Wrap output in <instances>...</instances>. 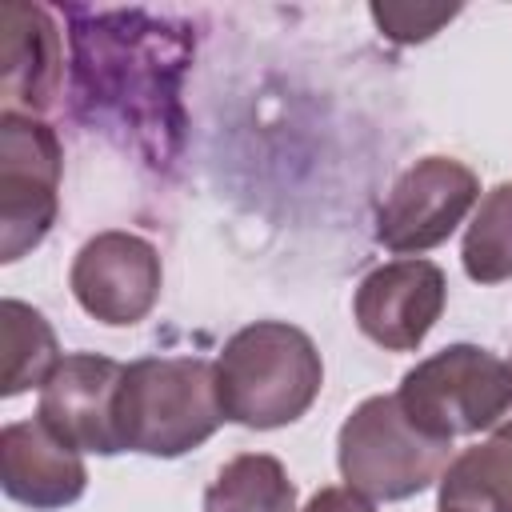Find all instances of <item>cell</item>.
Listing matches in <instances>:
<instances>
[{"label":"cell","instance_id":"6da1fadb","mask_svg":"<svg viewBox=\"0 0 512 512\" xmlns=\"http://www.w3.org/2000/svg\"><path fill=\"white\" fill-rule=\"evenodd\" d=\"M72 112L140 152L168 164L180 144V84L196 36L144 8H68Z\"/></svg>","mask_w":512,"mask_h":512},{"label":"cell","instance_id":"7a4b0ae2","mask_svg":"<svg viewBox=\"0 0 512 512\" xmlns=\"http://www.w3.org/2000/svg\"><path fill=\"white\" fill-rule=\"evenodd\" d=\"M324 384L312 336L288 320H256L228 336L216 356L224 420L268 432L300 420Z\"/></svg>","mask_w":512,"mask_h":512},{"label":"cell","instance_id":"3957f363","mask_svg":"<svg viewBox=\"0 0 512 512\" xmlns=\"http://www.w3.org/2000/svg\"><path fill=\"white\" fill-rule=\"evenodd\" d=\"M120 448L176 460L224 424L216 364L200 356H140L124 364L120 384Z\"/></svg>","mask_w":512,"mask_h":512},{"label":"cell","instance_id":"277c9868","mask_svg":"<svg viewBox=\"0 0 512 512\" xmlns=\"http://www.w3.org/2000/svg\"><path fill=\"white\" fill-rule=\"evenodd\" d=\"M336 464L352 492L368 496L372 504H392L440 484L452 464V440H436L416 428L396 392L368 396L340 424Z\"/></svg>","mask_w":512,"mask_h":512},{"label":"cell","instance_id":"5b68a950","mask_svg":"<svg viewBox=\"0 0 512 512\" xmlns=\"http://www.w3.org/2000/svg\"><path fill=\"white\" fill-rule=\"evenodd\" d=\"M396 400L436 440L496 432L512 408V368L480 344H448L404 372Z\"/></svg>","mask_w":512,"mask_h":512},{"label":"cell","instance_id":"8992f818","mask_svg":"<svg viewBox=\"0 0 512 512\" xmlns=\"http://www.w3.org/2000/svg\"><path fill=\"white\" fill-rule=\"evenodd\" d=\"M64 148L40 116H0V260L16 264L56 224Z\"/></svg>","mask_w":512,"mask_h":512},{"label":"cell","instance_id":"52a82bcc","mask_svg":"<svg viewBox=\"0 0 512 512\" xmlns=\"http://www.w3.org/2000/svg\"><path fill=\"white\" fill-rule=\"evenodd\" d=\"M480 204L476 172L456 156H424L396 176L376 208V240L388 252L420 256L444 244Z\"/></svg>","mask_w":512,"mask_h":512},{"label":"cell","instance_id":"ba28073f","mask_svg":"<svg viewBox=\"0 0 512 512\" xmlns=\"http://www.w3.org/2000/svg\"><path fill=\"white\" fill-rule=\"evenodd\" d=\"M68 284L76 304L92 320L108 328H128L156 308L164 288V264L152 240L124 228H108L80 244Z\"/></svg>","mask_w":512,"mask_h":512},{"label":"cell","instance_id":"9c48e42d","mask_svg":"<svg viewBox=\"0 0 512 512\" xmlns=\"http://www.w3.org/2000/svg\"><path fill=\"white\" fill-rule=\"evenodd\" d=\"M444 300H448L444 272L432 260L400 256L372 268L360 280L352 296V316L372 344L388 352H416L424 336L436 328Z\"/></svg>","mask_w":512,"mask_h":512},{"label":"cell","instance_id":"30bf717a","mask_svg":"<svg viewBox=\"0 0 512 512\" xmlns=\"http://www.w3.org/2000/svg\"><path fill=\"white\" fill-rule=\"evenodd\" d=\"M120 384H124L120 360L100 356V352H72L60 360V368L40 388L36 416L72 448L116 456L124 452L120 424H116Z\"/></svg>","mask_w":512,"mask_h":512},{"label":"cell","instance_id":"8fae6325","mask_svg":"<svg viewBox=\"0 0 512 512\" xmlns=\"http://www.w3.org/2000/svg\"><path fill=\"white\" fill-rule=\"evenodd\" d=\"M64 84L60 24L44 4H0V92L4 112L40 116L56 104Z\"/></svg>","mask_w":512,"mask_h":512},{"label":"cell","instance_id":"7c38bea8","mask_svg":"<svg viewBox=\"0 0 512 512\" xmlns=\"http://www.w3.org/2000/svg\"><path fill=\"white\" fill-rule=\"evenodd\" d=\"M0 484L16 504L32 512H56L84 496L88 468L80 460V448H72L40 416H32L4 424L0 432Z\"/></svg>","mask_w":512,"mask_h":512},{"label":"cell","instance_id":"4fadbf2b","mask_svg":"<svg viewBox=\"0 0 512 512\" xmlns=\"http://www.w3.org/2000/svg\"><path fill=\"white\" fill-rule=\"evenodd\" d=\"M440 508L452 512H512V432H492L488 440L452 456L440 476Z\"/></svg>","mask_w":512,"mask_h":512},{"label":"cell","instance_id":"5bb4252c","mask_svg":"<svg viewBox=\"0 0 512 512\" xmlns=\"http://www.w3.org/2000/svg\"><path fill=\"white\" fill-rule=\"evenodd\" d=\"M204 512H300L296 484L268 452L232 456L204 492Z\"/></svg>","mask_w":512,"mask_h":512},{"label":"cell","instance_id":"9a60e30c","mask_svg":"<svg viewBox=\"0 0 512 512\" xmlns=\"http://www.w3.org/2000/svg\"><path fill=\"white\" fill-rule=\"evenodd\" d=\"M0 320H4V384L0 396H20L28 388H44L48 376L60 368V344L52 324L44 320V312H36L24 300H4L0 304Z\"/></svg>","mask_w":512,"mask_h":512},{"label":"cell","instance_id":"2e32d148","mask_svg":"<svg viewBox=\"0 0 512 512\" xmlns=\"http://www.w3.org/2000/svg\"><path fill=\"white\" fill-rule=\"evenodd\" d=\"M464 272L476 284L512 280V180L488 188L464 228Z\"/></svg>","mask_w":512,"mask_h":512},{"label":"cell","instance_id":"e0dca14e","mask_svg":"<svg viewBox=\"0 0 512 512\" xmlns=\"http://www.w3.org/2000/svg\"><path fill=\"white\" fill-rule=\"evenodd\" d=\"M456 8H424V4H372V20L380 32L396 44H416L428 40L440 24H448Z\"/></svg>","mask_w":512,"mask_h":512},{"label":"cell","instance_id":"ac0fdd59","mask_svg":"<svg viewBox=\"0 0 512 512\" xmlns=\"http://www.w3.org/2000/svg\"><path fill=\"white\" fill-rule=\"evenodd\" d=\"M300 512H376V504H372L368 496L352 492L348 484H344V488H340V484H328V488H320Z\"/></svg>","mask_w":512,"mask_h":512},{"label":"cell","instance_id":"d6986e66","mask_svg":"<svg viewBox=\"0 0 512 512\" xmlns=\"http://www.w3.org/2000/svg\"><path fill=\"white\" fill-rule=\"evenodd\" d=\"M440 512H452V508H440Z\"/></svg>","mask_w":512,"mask_h":512}]
</instances>
